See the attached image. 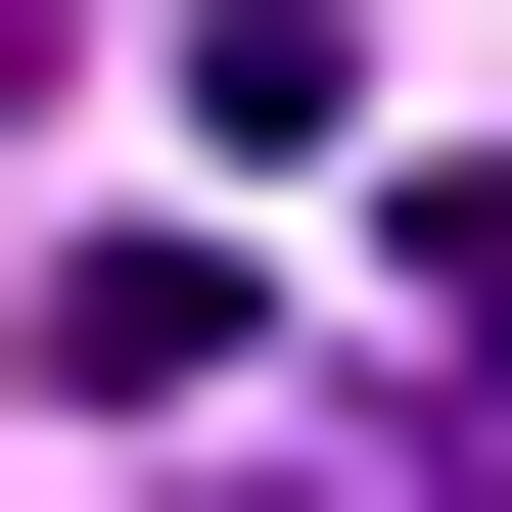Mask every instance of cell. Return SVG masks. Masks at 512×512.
<instances>
[{
	"label": "cell",
	"instance_id": "6da1fadb",
	"mask_svg": "<svg viewBox=\"0 0 512 512\" xmlns=\"http://www.w3.org/2000/svg\"><path fill=\"white\" fill-rule=\"evenodd\" d=\"M0 373H47V419H94V466H140V419L233 373V233H47V326H0Z\"/></svg>",
	"mask_w": 512,
	"mask_h": 512
},
{
	"label": "cell",
	"instance_id": "7a4b0ae2",
	"mask_svg": "<svg viewBox=\"0 0 512 512\" xmlns=\"http://www.w3.org/2000/svg\"><path fill=\"white\" fill-rule=\"evenodd\" d=\"M419 373H466V419H512V187H419Z\"/></svg>",
	"mask_w": 512,
	"mask_h": 512
}]
</instances>
